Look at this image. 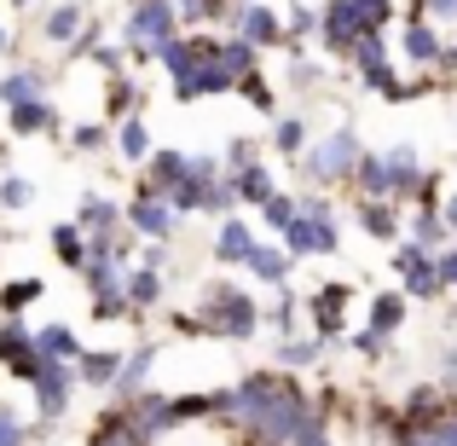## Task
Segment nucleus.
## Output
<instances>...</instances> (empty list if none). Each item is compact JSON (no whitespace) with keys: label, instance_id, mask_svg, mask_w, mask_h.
Returning a JSON list of instances; mask_svg holds the SVG:
<instances>
[{"label":"nucleus","instance_id":"obj_18","mask_svg":"<svg viewBox=\"0 0 457 446\" xmlns=\"http://www.w3.org/2000/svg\"><path fill=\"white\" fill-rule=\"evenodd\" d=\"M353 226L377 244H400L405 232V203H382V198H359L353 203Z\"/></svg>","mask_w":457,"mask_h":446},{"label":"nucleus","instance_id":"obj_11","mask_svg":"<svg viewBox=\"0 0 457 446\" xmlns=\"http://www.w3.org/2000/svg\"><path fill=\"white\" fill-rule=\"evenodd\" d=\"M394 406H400V441H405V435H417V429H435L457 406V394L440 389V383H417V389H405V400H394Z\"/></svg>","mask_w":457,"mask_h":446},{"label":"nucleus","instance_id":"obj_48","mask_svg":"<svg viewBox=\"0 0 457 446\" xmlns=\"http://www.w3.org/2000/svg\"><path fill=\"white\" fill-rule=\"evenodd\" d=\"M347 348H353L359 359H382V354H388V336H377V331L365 324V331H353V336H347Z\"/></svg>","mask_w":457,"mask_h":446},{"label":"nucleus","instance_id":"obj_53","mask_svg":"<svg viewBox=\"0 0 457 446\" xmlns=\"http://www.w3.org/2000/svg\"><path fill=\"white\" fill-rule=\"evenodd\" d=\"M12 6H18V12H29V6H35V0H12Z\"/></svg>","mask_w":457,"mask_h":446},{"label":"nucleus","instance_id":"obj_36","mask_svg":"<svg viewBox=\"0 0 457 446\" xmlns=\"http://www.w3.org/2000/svg\"><path fill=\"white\" fill-rule=\"evenodd\" d=\"M41 296H46V284L35 279V273H23V279H6V284H0V319H23V313H29Z\"/></svg>","mask_w":457,"mask_h":446},{"label":"nucleus","instance_id":"obj_43","mask_svg":"<svg viewBox=\"0 0 457 446\" xmlns=\"http://www.w3.org/2000/svg\"><path fill=\"white\" fill-rule=\"evenodd\" d=\"M237 99H244V105H255L261 116H272V111H278V93H272L267 70H255V76H244V81H237Z\"/></svg>","mask_w":457,"mask_h":446},{"label":"nucleus","instance_id":"obj_5","mask_svg":"<svg viewBox=\"0 0 457 446\" xmlns=\"http://www.w3.org/2000/svg\"><path fill=\"white\" fill-rule=\"evenodd\" d=\"M359 156H365V139H359L353 122H336L330 134H319L307 146V156L295 168H302V180L312 191H336V186H353L359 174Z\"/></svg>","mask_w":457,"mask_h":446},{"label":"nucleus","instance_id":"obj_44","mask_svg":"<svg viewBox=\"0 0 457 446\" xmlns=\"http://www.w3.org/2000/svg\"><path fill=\"white\" fill-rule=\"evenodd\" d=\"M295 215H302V198H290V191H278V198H267V203H261V226H267L272 238H278L284 226L295 221Z\"/></svg>","mask_w":457,"mask_h":446},{"label":"nucleus","instance_id":"obj_41","mask_svg":"<svg viewBox=\"0 0 457 446\" xmlns=\"http://www.w3.org/2000/svg\"><path fill=\"white\" fill-rule=\"evenodd\" d=\"M35 198H41V191H35L29 174H0V209H6V215L35 209Z\"/></svg>","mask_w":457,"mask_h":446},{"label":"nucleus","instance_id":"obj_19","mask_svg":"<svg viewBox=\"0 0 457 446\" xmlns=\"http://www.w3.org/2000/svg\"><path fill=\"white\" fill-rule=\"evenodd\" d=\"M6 134H18V139H58V134H64V116L53 111V99L12 105V111H6Z\"/></svg>","mask_w":457,"mask_h":446},{"label":"nucleus","instance_id":"obj_12","mask_svg":"<svg viewBox=\"0 0 457 446\" xmlns=\"http://www.w3.org/2000/svg\"><path fill=\"white\" fill-rule=\"evenodd\" d=\"M0 366H6V377H18V383L41 377L46 354L35 348V331L23 319H0Z\"/></svg>","mask_w":457,"mask_h":446},{"label":"nucleus","instance_id":"obj_39","mask_svg":"<svg viewBox=\"0 0 457 446\" xmlns=\"http://www.w3.org/2000/svg\"><path fill=\"white\" fill-rule=\"evenodd\" d=\"M64 139H70V151H76V156H99V151L116 146V134H111L104 122H70Z\"/></svg>","mask_w":457,"mask_h":446},{"label":"nucleus","instance_id":"obj_14","mask_svg":"<svg viewBox=\"0 0 457 446\" xmlns=\"http://www.w3.org/2000/svg\"><path fill=\"white\" fill-rule=\"evenodd\" d=\"M87 23H93L87 0H53V6L41 12V29H35V35H41L46 46H58V53L70 58V53H76V41L87 35Z\"/></svg>","mask_w":457,"mask_h":446},{"label":"nucleus","instance_id":"obj_15","mask_svg":"<svg viewBox=\"0 0 457 446\" xmlns=\"http://www.w3.org/2000/svg\"><path fill=\"white\" fill-rule=\"evenodd\" d=\"M76 226L87 232V244H116V238L128 232V209L116 198H104V191H81Z\"/></svg>","mask_w":457,"mask_h":446},{"label":"nucleus","instance_id":"obj_26","mask_svg":"<svg viewBox=\"0 0 457 446\" xmlns=\"http://www.w3.org/2000/svg\"><path fill=\"white\" fill-rule=\"evenodd\" d=\"M35 99H46V70L41 64H12L6 76H0V105H35Z\"/></svg>","mask_w":457,"mask_h":446},{"label":"nucleus","instance_id":"obj_29","mask_svg":"<svg viewBox=\"0 0 457 446\" xmlns=\"http://www.w3.org/2000/svg\"><path fill=\"white\" fill-rule=\"evenodd\" d=\"M237 191V209H261L267 198H278V180H272V163H255V168H237V174H226Z\"/></svg>","mask_w":457,"mask_h":446},{"label":"nucleus","instance_id":"obj_50","mask_svg":"<svg viewBox=\"0 0 457 446\" xmlns=\"http://www.w3.org/2000/svg\"><path fill=\"white\" fill-rule=\"evenodd\" d=\"M134 267L168 273V267H174V249H168V244H139V261H134Z\"/></svg>","mask_w":457,"mask_h":446},{"label":"nucleus","instance_id":"obj_27","mask_svg":"<svg viewBox=\"0 0 457 446\" xmlns=\"http://www.w3.org/2000/svg\"><path fill=\"white\" fill-rule=\"evenodd\" d=\"M249 279L255 284H267V290H278V284H290V273H295V256L284 244H255V256H249Z\"/></svg>","mask_w":457,"mask_h":446},{"label":"nucleus","instance_id":"obj_7","mask_svg":"<svg viewBox=\"0 0 457 446\" xmlns=\"http://www.w3.org/2000/svg\"><path fill=\"white\" fill-rule=\"evenodd\" d=\"M179 209H174V198L168 191H151V186H139L134 198H128V232L139 238V244H174V232H179Z\"/></svg>","mask_w":457,"mask_h":446},{"label":"nucleus","instance_id":"obj_3","mask_svg":"<svg viewBox=\"0 0 457 446\" xmlns=\"http://www.w3.org/2000/svg\"><path fill=\"white\" fill-rule=\"evenodd\" d=\"M128 273H134V256H122L116 244H93V249H87L81 284H87V313H93L99 324L134 319V307H128Z\"/></svg>","mask_w":457,"mask_h":446},{"label":"nucleus","instance_id":"obj_23","mask_svg":"<svg viewBox=\"0 0 457 446\" xmlns=\"http://www.w3.org/2000/svg\"><path fill=\"white\" fill-rule=\"evenodd\" d=\"M122 354H128V348H87V354L76 359V377H81V389H99V394H111V389H116V377H122Z\"/></svg>","mask_w":457,"mask_h":446},{"label":"nucleus","instance_id":"obj_45","mask_svg":"<svg viewBox=\"0 0 457 446\" xmlns=\"http://www.w3.org/2000/svg\"><path fill=\"white\" fill-rule=\"evenodd\" d=\"M179 6V18L197 29V23H226L232 18V0H174Z\"/></svg>","mask_w":457,"mask_h":446},{"label":"nucleus","instance_id":"obj_47","mask_svg":"<svg viewBox=\"0 0 457 446\" xmlns=\"http://www.w3.org/2000/svg\"><path fill=\"white\" fill-rule=\"evenodd\" d=\"M0 446H35L29 441V424H23L12 406H0Z\"/></svg>","mask_w":457,"mask_h":446},{"label":"nucleus","instance_id":"obj_17","mask_svg":"<svg viewBox=\"0 0 457 446\" xmlns=\"http://www.w3.org/2000/svg\"><path fill=\"white\" fill-rule=\"evenodd\" d=\"M116 406H128L134 429H139L151 446H162V441L179 429V424H174V394H162V389H139L134 400H116Z\"/></svg>","mask_w":457,"mask_h":446},{"label":"nucleus","instance_id":"obj_51","mask_svg":"<svg viewBox=\"0 0 457 446\" xmlns=\"http://www.w3.org/2000/svg\"><path fill=\"white\" fill-rule=\"evenodd\" d=\"M435 267H440V284H446V290H457V244H446L435 256Z\"/></svg>","mask_w":457,"mask_h":446},{"label":"nucleus","instance_id":"obj_31","mask_svg":"<svg viewBox=\"0 0 457 446\" xmlns=\"http://www.w3.org/2000/svg\"><path fill=\"white\" fill-rule=\"evenodd\" d=\"M162 290H168V273H151V267L128 273V307H134V319H145V313L162 307Z\"/></svg>","mask_w":457,"mask_h":446},{"label":"nucleus","instance_id":"obj_9","mask_svg":"<svg viewBox=\"0 0 457 446\" xmlns=\"http://www.w3.org/2000/svg\"><path fill=\"white\" fill-rule=\"evenodd\" d=\"M394 273H400V290L405 301H440L446 296V284H440V267H435V249H423V244H394Z\"/></svg>","mask_w":457,"mask_h":446},{"label":"nucleus","instance_id":"obj_32","mask_svg":"<svg viewBox=\"0 0 457 446\" xmlns=\"http://www.w3.org/2000/svg\"><path fill=\"white\" fill-rule=\"evenodd\" d=\"M46 244H53V256H58V267H70V273H81L87 267V232H81L76 221H58L53 232H46Z\"/></svg>","mask_w":457,"mask_h":446},{"label":"nucleus","instance_id":"obj_30","mask_svg":"<svg viewBox=\"0 0 457 446\" xmlns=\"http://www.w3.org/2000/svg\"><path fill=\"white\" fill-rule=\"evenodd\" d=\"M312 146V122L307 116H272V134H267V151L290 156V163H302Z\"/></svg>","mask_w":457,"mask_h":446},{"label":"nucleus","instance_id":"obj_13","mask_svg":"<svg viewBox=\"0 0 457 446\" xmlns=\"http://www.w3.org/2000/svg\"><path fill=\"white\" fill-rule=\"evenodd\" d=\"M29 389H35V412H41V424H58V417L70 412V400H76L81 377H76V366H58V359H46L41 377H35Z\"/></svg>","mask_w":457,"mask_h":446},{"label":"nucleus","instance_id":"obj_49","mask_svg":"<svg viewBox=\"0 0 457 446\" xmlns=\"http://www.w3.org/2000/svg\"><path fill=\"white\" fill-rule=\"evenodd\" d=\"M411 12L428 23H457V0H411Z\"/></svg>","mask_w":457,"mask_h":446},{"label":"nucleus","instance_id":"obj_35","mask_svg":"<svg viewBox=\"0 0 457 446\" xmlns=\"http://www.w3.org/2000/svg\"><path fill=\"white\" fill-rule=\"evenodd\" d=\"M35 348H41L46 359H58V366H76L81 354H87V348H81V336L70 331V324H41V331H35Z\"/></svg>","mask_w":457,"mask_h":446},{"label":"nucleus","instance_id":"obj_46","mask_svg":"<svg viewBox=\"0 0 457 446\" xmlns=\"http://www.w3.org/2000/svg\"><path fill=\"white\" fill-rule=\"evenodd\" d=\"M290 88H295V93H319V88H324V70L312 64V58L295 53V64H290Z\"/></svg>","mask_w":457,"mask_h":446},{"label":"nucleus","instance_id":"obj_8","mask_svg":"<svg viewBox=\"0 0 457 446\" xmlns=\"http://www.w3.org/2000/svg\"><path fill=\"white\" fill-rule=\"evenodd\" d=\"M347 301H353V284L347 279L319 284V290L302 301V313L312 319V336H319L324 348H347Z\"/></svg>","mask_w":457,"mask_h":446},{"label":"nucleus","instance_id":"obj_54","mask_svg":"<svg viewBox=\"0 0 457 446\" xmlns=\"http://www.w3.org/2000/svg\"><path fill=\"white\" fill-rule=\"evenodd\" d=\"M0 156H6V139H0Z\"/></svg>","mask_w":457,"mask_h":446},{"label":"nucleus","instance_id":"obj_2","mask_svg":"<svg viewBox=\"0 0 457 446\" xmlns=\"http://www.w3.org/2000/svg\"><path fill=\"white\" fill-rule=\"evenodd\" d=\"M197 331L209 336V342H249V336L261 331V301L244 290V284H226V279H214V284H203L197 290Z\"/></svg>","mask_w":457,"mask_h":446},{"label":"nucleus","instance_id":"obj_28","mask_svg":"<svg viewBox=\"0 0 457 446\" xmlns=\"http://www.w3.org/2000/svg\"><path fill=\"white\" fill-rule=\"evenodd\" d=\"M186 163H191L186 151L156 146V151L145 156V174H139V186H151V191H179V180H186Z\"/></svg>","mask_w":457,"mask_h":446},{"label":"nucleus","instance_id":"obj_56","mask_svg":"<svg viewBox=\"0 0 457 446\" xmlns=\"http://www.w3.org/2000/svg\"><path fill=\"white\" fill-rule=\"evenodd\" d=\"M237 6H249V0H237Z\"/></svg>","mask_w":457,"mask_h":446},{"label":"nucleus","instance_id":"obj_16","mask_svg":"<svg viewBox=\"0 0 457 446\" xmlns=\"http://www.w3.org/2000/svg\"><path fill=\"white\" fill-rule=\"evenodd\" d=\"M400 58L411 70H440V58H446V41H440V23H428V18H417V12H405L400 23Z\"/></svg>","mask_w":457,"mask_h":446},{"label":"nucleus","instance_id":"obj_24","mask_svg":"<svg viewBox=\"0 0 457 446\" xmlns=\"http://www.w3.org/2000/svg\"><path fill=\"white\" fill-rule=\"evenodd\" d=\"M104 116H111V122L145 116V81H139L134 70H122V76H111V81H104Z\"/></svg>","mask_w":457,"mask_h":446},{"label":"nucleus","instance_id":"obj_1","mask_svg":"<svg viewBox=\"0 0 457 446\" xmlns=\"http://www.w3.org/2000/svg\"><path fill=\"white\" fill-rule=\"evenodd\" d=\"M168 70V88H174L179 105H197V99H220V93H237V76L220 64V35H179L174 46L162 53Z\"/></svg>","mask_w":457,"mask_h":446},{"label":"nucleus","instance_id":"obj_42","mask_svg":"<svg viewBox=\"0 0 457 446\" xmlns=\"http://www.w3.org/2000/svg\"><path fill=\"white\" fill-rule=\"evenodd\" d=\"M220 163H226V174H237V168H255V163H267V139H249V134H237L232 146L220 151Z\"/></svg>","mask_w":457,"mask_h":446},{"label":"nucleus","instance_id":"obj_40","mask_svg":"<svg viewBox=\"0 0 457 446\" xmlns=\"http://www.w3.org/2000/svg\"><path fill=\"white\" fill-rule=\"evenodd\" d=\"M284 29H290V53H302L307 41H319V6L312 0H290V23Z\"/></svg>","mask_w":457,"mask_h":446},{"label":"nucleus","instance_id":"obj_4","mask_svg":"<svg viewBox=\"0 0 457 446\" xmlns=\"http://www.w3.org/2000/svg\"><path fill=\"white\" fill-rule=\"evenodd\" d=\"M186 35V18H179L174 0H134L122 18V46L139 70L145 64H162V53Z\"/></svg>","mask_w":457,"mask_h":446},{"label":"nucleus","instance_id":"obj_20","mask_svg":"<svg viewBox=\"0 0 457 446\" xmlns=\"http://www.w3.org/2000/svg\"><path fill=\"white\" fill-rule=\"evenodd\" d=\"M255 226L244 221V215H226L220 226H214V261L220 267H249V256H255Z\"/></svg>","mask_w":457,"mask_h":446},{"label":"nucleus","instance_id":"obj_38","mask_svg":"<svg viewBox=\"0 0 457 446\" xmlns=\"http://www.w3.org/2000/svg\"><path fill=\"white\" fill-rule=\"evenodd\" d=\"M116 151H122V163H145V156L156 151L145 116H128V122H116Z\"/></svg>","mask_w":457,"mask_h":446},{"label":"nucleus","instance_id":"obj_33","mask_svg":"<svg viewBox=\"0 0 457 446\" xmlns=\"http://www.w3.org/2000/svg\"><path fill=\"white\" fill-rule=\"evenodd\" d=\"M405 238L440 256V249L452 244V232H446V215H440V209H405Z\"/></svg>","mask_w":457,"mask_h":446},{"label":"nucleus","instance_id":"obj_34","mask_svg":"<svg viewBox=\"0 0 457 446\" xmlns=\"http://www.w3.org/2000/svg\"><path fill=\"white\" fill-rule=\"evenodd\" d=\"M405 313H411L405 290H377V296H370V331L394 342V336H400V324H405Z\"/></svg>","mask_w":457,"mask_h":446},{"label":"nucleus","instance_id":"obj_55","mask_svg":"<svg viewBox=\"0 0 457 446\" xmlns=\"http://www.w3.org/2000/svg\"><path fill=\"white\" fill-rule=\"evenodd\" d=\"M452 331H457V313H452Z\"/></svg>","mask_w":457,"mask_h":446},{"label":"nucleus","instance_id":"obj_52","mask_svg":"<svg viewBox=\"0 0 457 446\" xmlns=\"http://www.w3.org/2000/svg\"><path fill=\"white\" fill-rule=\"evenodd\" d=\"M12 46H18V41H12V29H0V58H6Z\"/></svg>","mask_w":457,"mask_h":446},{"label":"nucleus","instance_id":"obj_37","mask_svg":"<svg viewBox=\"0 0 457 446\" xmlns=\"http://www.w3.org/2000/svg\"><path fill=\"white\" fill-rule=\"evenodd\" d=\"M261 319H267L278 336H295V319H302V296H295L290 284H278V290H272V301H261Z\"/></svg>","mask_w":457,"mask_h":446},{"label":"nucleus","instance_id":"obj_10","mask_svg":"<svg viewBox=\"0 0 457 446\" xmlns=\"http://www.w3.org/2000/svg\"><path fill=\"white\" fill-rule=\"evenodd\" d=\"M226 29H232L237 41H249L255 53H278V46H290V29H284V18L267 6V0H249V6H237V0H232Z\"/></svg>","mask_w":457,"mask_h":446},{"label":"nucleus","instance_id":"obj_25","mask_svg":"<svg viewBox=\"0 0 457 446\" xmlns=\"http://www.w3.org/2000/svg\"><path fill=\"white\" fill-rule=\"evenodd\" d=\"M151 371H156V342H134L122 354V377H116L111 400H134L139 389H151Z\"/></svg>","mask_w":457,"mask_h":446},{"label":"nucleus","instance_id":"obj_57","mask_svg":"<svg viewBox=\"0 0 457 446\" xmlns=\"http://www.w3.org/2000/svg\"><path fill=\"white\" fill-rule=\"evenodd\" d=\"M394 446H400V441H394Z\"/></svg>","mask_w":457,"mask_h":446},{"label":"nucleus","instance_id":"obj_6","mask_svg":"<svg viewBox=\"0 0 457 446\" xmlns=\"http://www.w3.org/2000/svg\"><path fill=\"white\" fill-rule=\"evenodd\" d=\"M278 244L290 249L295 261H319V256H336V249H342V209L330 203V191L302 198V215L278 232Z\"/></svg>","mask_w":457,"mask_h":446},{"label":"nucleus","instance_id":"obj_21","mask_svg":"<svg viewBox=\"0 0 457 446\" xmlns=\"http://www.w3.org/2000/svg\"><path fill=\"white\" fill-rule=\"evenodd\" d=\"M319 366H324V342H319V336H278V348H272V371L302 377V371H319Z\"/></svg>","mask_w":457,"mask_h":446},{"label":"nucleus","instance_id":"obj_22","mask_svg":"<svg viewBox=\"0 0 457 446\" xmlns=\"http://www.w3.org/2000/svg\"><path fill=\"white\" fill-rule=\"evenodd\" d=\"M87 446H151V441L134 429L128 406H116V400H111L99 417H93V429H87Z\"/></svg>","mask_w":457,"mask_h":446}]
</instances>
